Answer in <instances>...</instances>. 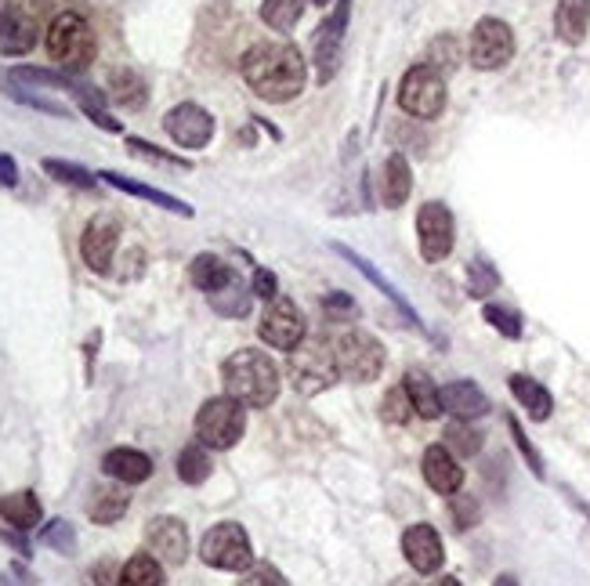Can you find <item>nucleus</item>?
Listing matches in <instances>:
<instances>
[{"label":"nucleus","instance_id":"5","mask_svg":"<svg viewBox=\"0 0 590 586\" xmlns=\"http://www.w3.org/2000/svg\"><path fill=\"white\" fill-rule=\"evenodd\" d=\"M330 351H334L337 373L352 384H370L381 377L384 369V344L373 333L362 330H341L330 337Z\"/></svg>","mask_w":590,"mask_h":586},{"label":"nucleus","instance_id":"36","mask_svg":"<svg viewBox=\"0 0 590 586\" xmlns=\"http://www.w3.org/2000/svg\"><path fill=\"white\" fill-rule=\"evenodd\" d=\"M0 91L11 98V102H22V105H29V109H37V113H48V116H62L66 120L69 116V105H62V102H55V98H48V95H33V91H26L22 84H15L8 73H0Z\"/></svg>","mask_w":590,"mask_h":586},{"label":"nucleus","instance_id":"16","mask_svg":"<svg viewBox=\"0 0 590 586\" xmlns=\"http://www.w3.org/2000/svg\"><path fill=\"white\" fill-rule=\"evenodd\" d=\"M330 250H334L337 257H344V261H348V265H352L355 272H359L362 279H366V283H373V286H377V290L384 293V301H391V304H395V312H399L402 319L410 322L413 330L428 333V326H424V322H420V315L413 312V304L406 301V293H402V290H399V286H395V283H388V279H384V275L377 272V265H373L370 257L355 254L352 246H344V243H330Z\"/></svg>","mask_w":590,"mask_h":586},{"label":"nucleus","instance_id":"4","mask_svg":"<svg viewBox=\"0 0 590 586\" xmlns=\"http://www.w3.org/2000/svg\"><path fill=\"white\" fill-rule=\"evenodd\" d=\"M48 15L51 0H4L0 4V51L19 58L37 48Z\"/></svg>","mask_w":590,"mask_h":586},{"label":"nucleus","instance_id":"50","mask_svg":"<svg viewBox=\"0 0 590 586\" xmlns=\"http://www.w3.org/2000/svg\"><path fill=\"white\" fill-rule=\"evenodd\" d=\"M250 290H254V297H261V301H276V297H279V279L268 272V268H254Z\"/></svg>","mask_w":590,"mask_h":586},{"label":"nucleus","instance_id":"32","mask_svg":"<svg viewBox=\"0 0 590 586\" xmlns=\"http://www.w3.org/2000/svg\"><path fill=\"white\" fill-rule=\"evenodd\" d=\"M214 474V460H210V449L203 442H189L178 453V478L185 485H203Z\"/></svg>","mask_w":590,"mask_h":586},{"label":"nucleus","instance_id":"45","mask_svg":"<svg viewBox=\"0 0 590 586\" xmlns=\"http://www.w3.org/2000/svg\"><path fill=\"white\" fill-rule=\"evenodd\" d=\"M381 416L388 420V424H399V427H402V424H410L413 416H417V413H413L410 395H406V388H402V384H399V388H391L388 395H384Z\"/></svg>","mask_w":590,"mask_h":586},{"label":"nucleus","instance_id":"54","mask_svg":"<svg viewBox=\"0 0 590 586\" xmlns=\"http://www.w3.org/2000/svg\"><path fill=\"white\" fill-rule=\"evenodd\" d=\"M565 496H569V503H572V507H576V511L587 514V518H590V503H583L580 496H576V492H569V489H565Z\"/></svg>","mask_w":590,"mask_h":586},{"label":"nucleus","instance_id":"58","mask_svg":"<svg viewBox=\"0 0 590 586\" xmlns=\"http://www.w3.org/2000/svg\"><path fill=\"white\" fill-rule=\"evenodd\" d=\"M391 586H420V583H417V579H395Z\"/></svg>","mask_w":590,"mask_h":586},{"label":"nucleus","instance_id":"57","mask_svg":"<svg viewBox=\"0 0 590 586\" xmlns=\"http://www.w3.org/2000/svg\"><path fill=\"white\" fill-rule=\"evenodd\" d=\"M0 586H19V583H15V576H11V572H0Z\"/></svg>","mask_w":590,"mask_h":586},{"label":"nucleus","instance_id":"23","mask_svg":"<svg viewBox=\"0 0 590 586\" xmlns=\"http://www.w3.org/2000/svg\"><path fill=\"white\" fill-rule=\"evenodd\" d=\"M98 181H105V185H113V189L127 192V196L149 199V203H156V207H163V210H171V214H178V218H192V214H196V210H192L185 199L171 196V192H163V189H153V185H142V181H134V178H124V174H116V171H98Z\"/></svg>","mask_w":590,"mask_h":586},{"label":"nucleus","instance_id":"35","mask_svg":"<svg viewBox=\"0 0 590 586\" xmlns=\"http://www.w3.org/2000/svg\"><path fill=\"white\" fill-rule=\"evenodd\" d=\"M308 0H261V19L276 33H290L301 22Z\"/></svg>","mask_w":590,"mask_h":586},{"label":"nucleus","instance_id":"17","mask_svg":"<svg viewBox=\"0 0 590 586\" xmlns=\"http://www.w3.org/2000/svg\"><path fill=\"white\" fill-rule=\"evenodd\" d=\"M116 243H120V225H116V218L95 214V218L87 221L84 236H80V257H84V265L91 268V272L105 275L109 265H113Z\"/></svg>","mask_w":590,"mask_h":586},{"label":"nucleus","instance_id":"11","mask_svg":"<svg viewBox=\"0 0 590 586\" xmlns=\"http://www.w3.org/2000/svg\"><path fill=\"white\" fill-rule=\"evenodd\" d=\"M417 239H420V257L428 265H438L453 254V239H457V225H453V214H449L446 203H424L417 210Z\"/></svg>","mask_w":590,"mask_h":586},{"label":"nucleus","instance_id":"6","mask_svg":"<svg viewBox=\"0 0 590 586\" xmlns=\"http://www.w3.org/2000/svg\"><path fill=\"white\" fill-rule=\"evenodd\" d=\"M243 431H247V406L232 395L207 398L196 413V442H203L214 453H225V449L239 445Z\"/></svg>","mask_w":590,"mask_h":586},{"label":"nucleus","instance_id":"7","mask_svg":"<svg viewBox=\"0 0 590 586\" xmlns=\"http://www.w3.org/2000/svg\"><path fill=\"white\" fill-rule=\"evenodd\" d=\"M290 380H294V388L301 395H319V391L334 388L337 384V362H334V351H330V341L323 337H308L301 341L294 351H290V366H286Z\"/></svg>","mask_w":590,"mask_h":586},{"label":"nucleus","instance_id":"51","mask_svg":"<svg viewBox=\"0 0 590 586\" xmlns=\"http://www.w3.org/2000/svg\"><path fill=\"white\" fill-rule=\"evenodd\" d=\"M0 539L8 543L15 554H19L22 561H29L33 558V547H29V539H26V532H19V529H11V525H0Z\"/></svg>","mask_w":590,"mask_h":586},{"label":"nucleus","instance_id":"48","mask_svg":"<svg viewBox=\"0 0 590 586\" xmlns=\"http://www.w3.org/2000/svg\"><path fill=\"white\" fill-rule=\"evenodd\" d=\"M239 586H290V579H286L276 565H268V561H261V565H250L247 572H243Z\"/></svg>","mask_w":590,"mask_h":586},{"label":"nucleus","instance_id":"40","mask_svg":"<svg viewBox=\"0 0 590 586\" xmlns=\"http://www.w3.org/2000/svg\"><path fill=\"white\" fill-rule=\"evenodd\" d=\"M446 449L453 456L471 460V456L482 453V435H478L471 424H464V420H453V424L446 427Z\"/></svg>","mask_w":590,"mask_h":586},{"label":"nucleus","instance_id":"3","mask_svg":"<svg viewBox=\"0 0 590 586\" xmlns=\"http://www.w3.org/2000/svg\"><path fill=\"white\" fill-rule=\"evenodd\" d=\"M44 48H48V58L55 62L62 73H84L98 55V40L95 29L84 15L77 11H62L55 15L48 26V37H44Z\"/></svg>","mask_w":590,"mask_h":586},{"label":"nucleus","instance_id":"53","mask_svg":"<svg viewBox=\"0 0 590 586\" xmlns=\"http://www.w3.org/2000/svg\"><path fill=\"white\" fill-rule=\"evenodd\" d=\"M8 572H11V576H15V579H19L22 586H37V583H40V579L33 576V572H29V568L22 565V561H11V568H8Z\"/></svg>","mask_w":590,"mask_h":586},{"label":"nucleus","instance_id":"55","mask_svg":"<svg viewBox=\"0 0 590 586\" xmlns=\"http://www.w3.org/2000/svg\"><path fill=\"white\" fill-rule=\"evenodd\" d=\"M493 586H522V583H518V579H514L511 572H500V576L493 579Z\"/></svg>","mask_w":590,"mask_h":586},{"label":"nucleus","instance_id":"38","mask_svg":"<svg viewBox=\"0 0 590 586\" xmlns=\"http://www.w3.org/2000/svg\"><path fill=\"white\" fill-rule=\"evenodd\" d=\"M460 40L453 37V33H438L435 40L428 44V55H424V66H431V69H438V73L446 76V73H453V69L460 66Z\"/></svg>","mask_w":590,"mask_h":586},{"label":"nucleus","instance_id":"12","mask_svg":"<svg viewBox=\"0 0 590 586\" xmlns=\"http://www.w3.org/2000/svg\"><path fill=\"white\" fill-rule=\"evenodd\" d=\"M348 19H352V0H337V11L323 26L315 29V80L319 84H330L341 66V48H344V33H348Z\"/></svg>","mask_w":590,"mask_h":586},{"label":"nucleus","instance_id":"20","mask_svg":"<svg viewBox=\"0 0 590 586\" xmlns=\"http://www.w3.org/2000/svg\"><path fill=\"white\" fill-rule=\"evenodd\" d=\"M442 409L453 420L471 424V420H482L493 409V402H489V395L478 388L475 380H449L446 388H442Z\"/></svg>","mask_w":590,"mask_h":586},{"label":"nucleus","instance_id":"44","mask_svg":"<svg viewBox=\"0 0 590 586\" xmlns=\"http://www.w3.org/2000/svg\"><path fill=\"white\" fill-rule=\"evenodd\" d=\"M496 286H500V272H496V268L489 265V261L475 257V261L467 265V293L482 301V297H489V293H493Z\"/></svg>","mask_w":590,"mask_h":586},{"label":"nucleus","instance_id":"37","mask_svg":"<svg viewBox=\"0 0 590 586\" xmlns=\"http://www.w3.org/2000/svg\"><path fill=\"white\" fill-rule=\"evenodd\" d=\"M37 539L44 543L48 550H55V554H62V558H73L77 554V529L69 525L66 518H51L40 525Z\"/></svg>","mask_w":590,"mask_h":586},{"label":"nucleus","instance_id":"31","mask_svg":"<svg viewBox=\"0 0 590 586\" xmlns=\"http://www.w3.org/2000/svg\"><path fill=\"white\" fill-rule=\"evenodd\" d=\"M120 586H167L163 561L153 554H131L120 568Z\"/></svg>","mask_w":590,"mask_h":586},{"label":"nucleus","instance_id":"22","mask_svg":"<svg viewBox=\"0 0 590 586\" xmlns=\"http://www.w3.org/2000/svg\"><path fill=\"white\" fill-rule=\"evenodd\" d=\"M0 521L19 532H33L44 521V503L33 489H19L0 496Z\"/></svg>","mask_w":590,"mask_h":586},{"label":"nucleus","instance_id":"47","mask_svg":"<svg viewBox=\"0 0 590 586\" xmlns=\"http://www.w3.org/2000/svg\"><path fill=\"white\" fill-rule=\"evenodd\" d=\"M323 315H326V322H355L359 319V304H355L348 293H326Z\"/></svg>","mask_w":590,"mask_h":586},{"label":"nucleus","instance_id":"10","mask_svg":"<svg viewBox=\"0 0 590 586\" xmlns=\"http://www.w3.org/2000/svg\"><path fill=\"white\" fill-rule=\"evenodd\" d=\"M467 55H471V66L482 69V73H493V69H504L514 58V29L504 19H478L471 29V44H467Z\"/></svg>","mask_w":590,"mask_h":586},{"label":"nucleus","instance_id":"56","mask_svg":"<svg viewBox=\"0 0 590 586\" xmlns=\"http://www.w3.org/2000/svg\"><path fill=\"white\" fill-rule=\"evenodd\" d=\"M431 586H464V583H460L457 576H442V579H435Z\"/></svg>","mask_w":590,"mask_h":586},{"label":"nucleus","instance_id":"28","mask_svg":"<svg viewBox=\"0 0 590 586\" xmlns=\"http://www.w3.org/2000/svg\"><path fill=\"white\" fill-rule=\"evenodd\" d=\"M384 185H381V199L384 207H402L413 192V171H410V160L402 156V152H391L388 160H384Z\"/></svg>","mask_w":590,"mask_h":586},{"label":"nucleus","instance_id":"2","mask_svg":"<svg viewBox=\"0 0 590 586\" xmlns=\"http://www.w3.org/2000/svg\"><path fill=\"white\" fill-rule=\"evenodd\" d=\"M225 395L243 402L247 409H268L279 398V366L272 355L257 348H239L221 362Z\"/></svg>","mask_w":590,"mask_h":586},{"label":"nucleus","instance_id":"14","mask_svg":"<svg viewBox=\"0 0 590 586\" xmlns=\"http://www.w3.org/2000/svg\"><path fill=\"white\" fill-rule=\"evenodd\" d=\"M145 547L153 558H160L163 565L181 568L189 561V525L174 514H156L145 525Z\"/></svg>","mask_w":590,"mask_h":586},{"label":"nucleus","instance_id":"29","mask_svg":"<svg viewBox=\"0 0 590 586\" xmlns=\"http://www.w3.org/2000/svg\"><path fill=\"white\" fill-rule=\"evenodd\" d=\"M189 279H192L196 290H203L210 297V293L225 290V286L236 279V272H232V268L225 265L218 254H196L192 257V265H189Z\"/></svg>","mask_w":590,"mask_h":586},{"label":"nucleus","instance_id":"18","mask_svg":"<svg viewBox=\"0 0 590 586\" xmlns=\"http://www.w3.org/2000/svg\"><path fill=\"white\" fill-rule=\"evenodd\" d=\"M402 554L410 561V568L417 576H431L442 568L446 561V547H442V536L435 532V525L420 521V525H410L402 532Z\"/></svg>","mask_w":590,"mask_h":586},{"label":"nucleus","instance_id":"49","mask_svg":"<svg viewBox=\"0 0 590 586\" xmlns=\"http://www.w3.org/2000/svg\"><path fill=\"white\" fill-rule=\"evenodd\" d=\"M120 568L113 558H102L84 572V586H120Z\"/></svg>","mask_w":590,"mask_h":586},{"label":"nucleus","instance_id":"52","mask_svg":"<svg viewBox=\"0 0 590 586\" xmlns=\"http://www.w3.org/2000/svg\"><path fill=\"white\" fill-rule=\"evenodd\" d=\"M19 185V163L8 152H0V189H15Z\"/></svg>","mask_w":590,"mask_h":586},{"label":"nucleus","instance_id":"21","mask_svg":"<svg viewBox=\"0 0 590 586\" xmlns=\"http://www.w3.org/2000/svg\"><path fill=\"white\" fill-rule=\"evenodd\" d=\"M102 471L120 485H142L153 478V460L142 449H131V445H116L102 456Z\"/></svg>","mask_w":590,"mask_h":586},{"label":"nucleus","instance_id":"8","mask_svg":"<svg viewBox=\"0 0 590 586\" xmlns=\"http://www.w3.org/2000/svg\"><path fill=\"white\" fill-rule=\"evenodd\" d=\"M200 561L207 568H218V572H247L254 565V543L239 521H221V525L203 532Z\"/></svg>","mask_w":590,"mask_h":586},{"label":"nucleus","instance_id":"15","mask_svg":"<svg viewBox=\"0 0 590 586\" xmlns=\"http://www.w3.org/2000/svg\"><path fill=\"white\" fill-rule=\"evenodd\" d=\"M214 127H218L214 116L196 102H181L163 116V131L171 134V142L181 149H207L210 138H214Z\"/></svg>","mask_w":590,"mask_h":586},{"label":"nucleus","instance_id":"30","mask_svg":"<svg viewBox=\"0 0 590 586\" xmlns=\"http://www.w3.org/2000/svg\"><path fill=\"white\" fill-rule=\"evenodd\" d=\"M109 98H113L120 109L134 113V109H142V105L149 102V87H145V80L134 73V69H113V73H109Z\"/></svg>","mask_w":590,"mask_h":586},{"label":"nucleus","instance_id":"34","mask_svg":"<svg viewBox=\"0 0 590 586\" xmlns=\"http://www.w3.org/2000/svg\"><path fill=\"white\" fill-rule=\"evenodd\" d=\"M11 80H15V84H33V87H51V91H69V95H73V91H77V76H69V73H58V69H40V66H15L11 69Z\"/></svg>","mask_w":590,"mask_h":586},{"label":"nucleus","instance_id":"39","mask_svg":"<svg viewBox=\"0 0 590 586\" xmlns=\"http://www.w3.org/2000/svg\"><path fill=\"white\" fill-rule=\"evenodd\" d=\"M44 167V174L55 181H62V185H73V189H98V174H91L87 167H80V163H69V160H44L40 163Z\"/></svg>","mask_w":590,"mask_h":586},{"label":"nucleus","instance_id":"1","mask_svg":"<svg viewBox=\"0 0 590 586\" xmlns=\"http://www.w3.org/2000/svg\"><path fill=\"white\" fill-rule=\"evenodd\" d=\"M243 69V80L254 91L261 102H294L301 91H305L308 80V62L305 55L294 48V44H276V40H265V44H254V48L243 55L239 62Z\"/></svg>","mask_w":590,"mask_h":586},{"label":"nucleus","instance_id":"26","mask_svg":"<svg viewBox=\"0 0 590 586\" xmlns=\"http://www.w3.org/2000/svg\"><path fill=\"white\" fill-rule=\"evenodd\" d=\"M554 33L562 44L576 48L583 44L590 33V0H558V11H554Z\"/></svg>","mask_w":590,"mask_h":586},{"label":"nucleus","instance_id":"59","mask_svg":"<svg viewBox=\"0 0 590 586\" xmlns=\"http://www.w3.org/2000/svg\"><path fill=\"white\" fill-rule=\"evenodd\" d=\"M312 4H330V0H312Z\"/></svg>","mask_w":590,"mask_h":586},{"label":"nucleus","instance_id":"13","mask_svg":"<svg viewBox=\"0 0 590 586\" xmlns=\"http://www.w3.org/2000/svg\"><path fill=\"white\" fill-rule=\"evenodd\" d=\"M257 333H261V341L272 344L276 351H294L297 344L305 341L308 326H305L301 308H297L290 297H276V301H268Z\"/></svg>","mask_w":590,"mask_h":586},{"label":"nucleus","instance_id":"25","mask_svg":"<svg viewBox=\"0 0 590 586\" xmlns=\"http://www.w3.org/2000/svg\"><path fill=\"white\" fill-rule=\"evenodd\" d=\"M127 507H131V496H127V485H95L91 496H87V518L95 525H116L124 518Z\"/></svg>","mask_w":590,"mask_h":586},{"label":"nucleus","instance_id":"43","mask_svg":"<svg viewBox=\"0 0 590 586\" xmlns=\"http://www.w3.org/2000/svg\"><path fill=\"white\" fill-rule=\"evenodd\" d=\"M507 431H511V438H514V449L522 453V460H525V467L533 471V478H547V471H543V456H540V449L533 445V438L525 435L522 431V424H518V416H507Z\"/></svg>","mask_w":590,"mask_h":586},{"label":"nucleus","instance_id":"27","mask_svg":"<svg viewBox=\"0 0 590 586\" xmlns=\"http://www.w3.org/2000/svg\"><path fill=\"white\" fill-rule=\"evenodd\" d=\"M402 388L410 395L413 413H417L420 420H438V416L446 413V409H442V388H435V380H431L424 369H406Z\"/></svg>","mask_w":590,"mask_h":586},{"label":"nucleus","instance_id":"9","mask_svg":"<svg viewBox=\"0 0 590 586\" xmlns=\"http://www.w3.org/2000/svg\"><path fill=\"white\" fill-rule=\"evenodd\" d=\"M399 105L402 113L417 116V120H435L446 109V76L431 66H413L406 69L399 84Z\"/></svg>","mask_w":590,"mask_h":586},{"label":"nucleus","instance_id":"41","mask_svg":"<svg viewBox=\"0 0 590 586\" xmlns=\"http://www.w3.org/2000/svg\"><path fill=\"white\" fill-rule=\"evenodd\" d=\"M449 518H453L457 532L475 529L478 521H482V503H478V496H471V492H453V496H449Z\"/></svg>","mask_w":590,"mask_h":586},{"label":"nucleus","instance_id":"33","mask_svg":"<svg viewBox=\"0 0 590 586\" xmlns=\"http://www.w3.org/2000/svg\"><path fill=\"white\" fill-rule=\"evenodd\" d=\"M207 301H210V308H214L218 315H225V319H243V315H250V304H254V290L239 283V275H236V279H232L225 290L210 293Z\"/></svg>","mask_w":590,"mask_h":586},{"label":"nucleus","instance_id":"46","mask_svg":"<svg viewBox=\"0 0 590 586\" xmlns=\"http://www.w3.org/2000/svg\"><path fill=\"white\" fill-rule=\"evenodd\" d=\"M127 149H131L134 156H142V160H149V163H167V167H178V171H192V163L185 160V156H174V152L156 149V145H153V142H145V138H127Z\"/></svg>","mask_w":590,"mask_h":586},{"label":"nucleus","instance_id":"19","mask_svg":"<svg viewBox=\"0 0 590 586\" xmlns=\"http://www.w3.org/2000/svg\"><path fill=\"white\" fill-rule=\"evenodd\" d=\"M420 471H424V482L438 492V496H453V492L464 489V467L446 445H428L424 456H420Z\"/></svg>","mask_w":590,"mask_h":586},{"label":"nucleus","instance_id":"42","mask_svg":"<svg viewBox=\"0 0 590 586\" xmlns=\"http://www.w3.org/2000/svg\"><path fill=\"white\" fill-rule=\"evenodd\" d=\"M482 319H486L500 337H507V341H518L525 330L522 315L514 312V308H504V304H486V308H482Z\"/></svg>","mask_w":590,"mask_h":586},{"label":"nucleus","instance_id":"24","mask_svg":"<svg viewBox=\"0 0 590 586\" xmlns=\"http://www.w3.org/2000/svg\"><path fill=\"white\" fill-rule=\"evenodd\" d=\"M507 388H511L514 402L529 413V420H536V424H543V420H551L554 413V395L547 388H543L540 380H533L529 373H511V380H507Z\"/></svg>","mask_w":590,"mask_h":586}]
</instances>
